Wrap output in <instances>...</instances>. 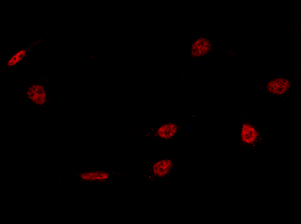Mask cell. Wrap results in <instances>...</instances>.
Returning <instances> with one entry per match:
<instances>
[{"label": "cell", "mask_w": 301, "mask_h": 224, "mask_svg": "<svg viewBox=\"0 0 301 224\" xmlns=\"http://www.w3.org/2000/svg\"><path fill=\"white\" fill-rule=\"evenodd\" d=\"M25 96L38 107L44 108L48 104L49 96L46 87L41 83L34 82L25 90Z\"/></svg>", "instance_id": "obj_4"}, {"label": "cell", "mask_w": 301, "mask_h": 224, "mask_svg": "<svg viewBox=\"0 0 301 224\" xmlns=\"http://www.w3.org/2000/svg\"><path fill=\"white\" fill-rule=\"evenodd\" d=\"M212 49L213 44L211 41L205 36H199L192 42L190 53L192 57L199 59L210 53Z\"/></svg>", "instance_id": "obj_6"}, {"label": "cell", "mask_w": 301, "mask_h": 224, "mask_svg": "<svg viewBox=\"0 0 301 224\" xmlns=\"http://www.w3.org/2000/svg\"><path fill=\"white\" fill-rule=\"evenodd\" d=\"M292 87V82L285 77H275L267 81L265 89L270 94L275 96H281L289 92Z\"/></svg>", "instance_id": "obj_5"}, {"label": "cell", "mask_w": 301, "mask_h": 224, "mask_svg": "<svg viewBox=\"0 0 301 224\" xmlns=\"http://www.w3.org/2000/svg\"><path fill=\"white\" fill-rule=\"evenodd\" d=\"M184 157L183 155L169 157L140 166L138 168V174L148 183L163 182L170 176Z\"/></svg>", "instance_id": "obj_1"}, {"label": "cell", "mask_w": 301, "mask_h": 224, "mask_svg": "<svg viewBox=\"0 0 301 224\" xmlns=\"http://www.w3.org/2000/svg\"><path fill=\"white\" fill-rule=\"evenodd\" d=\"M239 136L243 144L251 146H254L258 142L260 133L258 128L253 124L249 122H245L241 126Z\"/></svg>", "instance_id": "obj_7"}, {"label": "cell", "mask_w": 301, "mask_h": 224, "mask_svg": "<svg viewBox=\"0 0 301 224\" xmlns=\"http://www.w3.org/2000/svg\"><path fill=\"white\" fill-rule=\"evenodd\" d=\"M30 48L23 49L16 53L6 62L4 69H9L17 65L22 61L29 52Z\"/></svg>", "instance_id": "obj_8"}, {"label": "cell", "mask_w": 301, "mask_h": 224, "mask_svg": "<svg viewBox=\"0 0 301 224\" xmlns=\"http://www.w3.org/2000/svg\"><path fill=\"white\" fill-rule=\"evenodd\" d=\"M187 120L169 122L152 127L131 130L127 134L167 143L174 138L186 125Z\"/></svg>", "instance_id": "obj_2"}, {"label": "cell", "mask_w": 301, "mask_h": 224, "mask_svg": "<svg viewBox=\"0 0 301 224\" xmlns=\"http://www.w3.org/2000/svg\"><path fill=\"white\" fill-rule=\"evenodd\" d=\"M127 176L128 174L123 172L91 170L63 175L59 180L63 181L97 182L121 180Z\"/></svg>", "instance_id": "obj_3"}]
</instances>
